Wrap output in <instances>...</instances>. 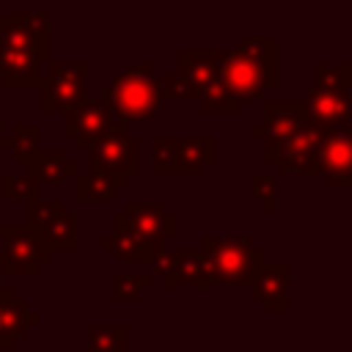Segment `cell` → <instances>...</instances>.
I'll return each mask as SVG.
<instances>
[{
    "label": "cell",
    "mask_w": 352,
    "mask_h": 352,
    "mask_svg": "<svg viewBox=\"0 0 352 352\" xmlns=\"http://www.w3.org/2000/svg\"><path fill=\"white\" fill-rule=\"evenodd\" d=\"M102 104L110 110L116 124H148L162 107L160 77L154 74V66L140 63L116 74L104 88Z\"/></svg>",
    "instance_id": "1"
},
{
    "label": "cell",
    "mask_w": 352,
    "mask_h": 352,
    "mask_svg": "<svg viewBox=\"0 0 352 352\" xmlns=\"http://www.w3.org/2000/svg\"><path fill=\"white\" fill-rule=\"evenodd\" d=\"M198 250L209 264L214 286L226 289H248L256 270L267 261L250 236H204Z\"/></svg>",
    "instance_id": "2"
},
{
    "label": "cell",
    "mask_w": 352,
    "mask_h": 352,
    "mask_svg": "<svg viewBox=\"0 0 352 352\" xmlns=\"http://www.w3.org/2000/svg\"><path fill=\"white\" fill-rule=\"evenodd\" d=\"M176 72L192 85L201 113H239V102L220 80L217 50H179Z\"/></svg>",
    "instance_id": "3"
},
{
    "label": "cell",
    "mask_w": 352,
    "mask_h": 352,
    "mask_svg": "<svg viewBox=\"0 0 352 352\" xmlns=\"http://www.w3.org/2000/svg\"><path fill=\"white\" fill-rule=\"evenodd\" d=\"M88 74L91 63L77 60V63H58L52 60L47 72L38 77V110L41 113H69L88 102Z\"/></svg>",
    "instance_id": "4"
},
{
    "label": "cell",
    "mask_w": 352,
    "mask_h": 352,
    "mask_svg": "<svg viewBox=\"0 0 352 352\" xmlns=\"http://www.w3.org/2000/svg\"><path fill=\"white\" fill-rule=\"evenodd\" d=\"M0 278H36L52 253L38 231L25 223L0 226Z\"/></svg>",
    "instance_id": "5"
},
{
    "label": "cell",
    "mask_w": 352,
    "mask_h": 352,
    "mask_svg": "<svg viewBox=\"0 0 352 352\" xmlns=\"http://www.w3.org/2000/svg\"><path fill=\"white\" fill-rule=\"evenodd\" d=\"M0 44L22 52H33L44 66L52 63V28L47 11H3Z\"/></svg>",
    "instance_id": "6"
},
{
    "label": "cell",
    "mask_w": 352,
    "mask_h": 352,
    "mask_svg": "<svg viewBox=\"0 0 352 352\" xmlns=\"http://www.w3.org/2000/svg\"><path fill=\"white\" fill-rule=\"evenodd\" d=\"M88 154V162L99 165L110 176L129 182V176L140 173V140L124 124H113Z\"/></svg>",
    "instance_id": "7"
},
{
    "label": "cell",
    "mask_w": 352,
    "mask_h": 352,
    "mask_svg": "<svg viewBox=\"0 0 352 352\" xmlns=\"http://www.w3.org/2000/svg\"><path fill=\"white\" fill-rule=\"evenodd\" d=\"M121 212L126 214L129 228H132L143 242H148V245L157 248V250H168L165 242L179 234V214H176V212H168V206H165L162 198L148 201V204L129 198Z\"/></svg>",
    "instance_id": "8"
},
{
    "label": "cell",
    "mask_w": 352,
    "mask_h": 352,
    "mask_svg": "<svg viewBox=\"0 0 352 352\" xmlns=\"http://www.w3.org/2000/svg\"><path fill=\"white\" fill-rule=\"evenodd\" d=\"M324 132H319L316 126H311L308 121L292 135L286 138L275 151L264 154V162L275 165L280 176L286 173H300V176H316V151L322 143Z\"/></svg>",
    "instance_id": "9"
},
{
    "label": "cell",
    "mask_w": 352,
    "mask_h": 352,
    "mask_svg": "<svg viewBox=\"0 0 352 352\" xmlns=\"http://www.w3.org/2000/svg\"><path fill=\"white\" fill-rule=\"evenodd\" d=\"M300 107H302V118L311 126H316L319 132H324V135L338 132V129H349V121H352V94L324 91V88L311 85L305 91V96L300 99Z\"/></svg>",
    "instance_id": "10"
},
{
    "label": "cell",
    "mask_w": 352,
    "mask_h": 352,
    "mask_svg": "<svg viewBox=\"0 0 352 352\" xmlns=\"http://www.w3.org/2000/svg\"><path fill=\"white\" fill-rule=\"evenodd\" d=\"M217 69L220 80L228 88V94L242 104V102H264L267 82L261 72L236 50H217Z\"/></svg>",
    "instance_id": "11"
},
{
    "label": "cell",
    "mask_w": 352,
    "mask_h": 352,
    "mask_svg": "<svg viewBox=\"0 0 352 352\" xmlns=\"http://www.w3.org/2000/svg\"><path fill=\"white\" fill-rule=\"evenodd\" d=\"M305 124L300 99H264V124H253L250 135L264 140V154L275 151Z\"/></svg>",
    "instance_id": "12"
},
{
    "label": "cell",
    "mask_w": 352,
    "mask_h": 352,
    "mask_svg": "<svg viewBox=\"0 0 352 352\" xmlns=\"http://www.w3.org/2000/svg\"><path fill=\"white\" fill-rule=\"evenodd\" d=\"M316 176H324V184L333 190L352 187V138L349 129H338L322 138L316 151Z\"/></svg>",
    "instance_id": "13"
},
{
    "label": "cell",
    "mask_w": 352,
    "mask_h": 352,
    "mask_svg": "<svg viewBox=\"0 0 352 352\" xmlns=\"http://www.w3.org/2000/svg\"><path fill=\"white\" fill-rule=\"evenodd\" d=\"M113 116L110 110L102 104V99H88L80 107L63 113V138L74 140V146L80 151H91L94 143L113 126Z\"/></svg>",
    "instance_id": "14"
},
{
    "label": "cell",
    "mask_w": 352,
    "mask_h": 352,
    "mask_svg": "<svg viewBox=\"0 0 352 352\" xmlns=\"http://www.w3.org/2000/svg\"><path fill=\"white\" fill-rule=\"evenodd\" d=\"M289 280H292V267L286 261H264L248 292H250V300L264 305V311L270 314H289L292 302H289Z\"/></svg>",
    "instance_id": "15"
},
{
    "label": "cell",
    "mask_w": 352,
    "mask_h": 352,
    "mask_svg": "<svg viewBox=\"0 0 352 352\" xmlns=\"http://www.w3.org/2000/svg\"><path fill=\"white\" fill-rule=\"evenodd\" d=\"M99 248H102L104 253H110V256H116V258H121V261H132V264H148L151 256L162 253V250L151 248L148 242H143V239L129 228L126 214H124L121 209L113 212V231H110L107 236H102Z\"/></svg>",
    "instance_id": "16"
},
{
    "label": "cell",
    "mask_w": 352,
    "mask_h": 352,
    "mask_svg": "<svg viewBox=\"0 0 352 352\" xmlns=\"http://www.w3.org/2000/svg\"><path fill=\"white\" fill-rule=\"evenodd\" d=\"M38 322H41V316L36 311H30L28 302L19 300L14 289L6 286V294L0 300V333H3V338L11 346H16L28 336V330L36 327Z\"/></svg>",
    "instance_id": "17"
},
{
    "label": "cell",
    "mask_w": 352,
    "mask_h": 352,
    "mask_svg": "<svg viewBox=\"0 0 352 352\" xmlns=\"http://www.w3.org/2000/svg\"><path fill=\"white\" fill-rule=\"evenodd\" d=\"M165 289H176V286H187V289H214V278L209 272L206 258L201 256V250L192 248H182L176 250V267L173 272L162 280Z\"/></svg>",
    "instance_id": "18"
},
{
    "label": "cell",
    "mask_w": 352,
    "mask_h": 352,
    "mask_svg": "<svg viewBox=\"0 0 352 352\" xmlns=\"http://www.w3.org/2000/svg\"><path fill=\"white\" fill-rule=\"evenodd\" d=\"M28 176L36 179L38 187L44 184H63L69 176H77V162L66 160V154L60 148H38L28 162Z\"/></svg>",
    "instance_id": "19"
},
{
    "label": "cell",
    "mask_w": 352,
    "mask_h": 352,
    "mask_svg": "<svg viewBox=\"0 0 352 352\" xmlns=\"http://www.w3.org/2000/svg\"><path fill=\"white\" fill-rule=\"evenodd\" d=\"M236 52H242L261 72L267 88L278 85V38H272V36H245L239 41Z\"/></svg>",
    "instance_id": "20"
},
{
    "label": "cell",
    "mask_w": 352,
    "mask_h": 352,
    "mask_svg": "<svg viewBox=\"0 0 352 352\" xmlns=\"http://www.w3.org/2000/svg\"><path fill=\"white\" fill-rule=\"evenodd\" d=\"M126 179L110 176L107 170H102L99 165L88 162L85 173L74 176V198L77 201H110L116 195V190H124Z\"/></svg>",
    "instance_id": "21"
},
{
    "label": "cell",
    "mask_w": 352,
    "mask_h": 352,
    "mask_svg": "<svg viewBox=\"0 0 352 352\" xmlns=\"http://www.w3.org/2000/svg\"><path fill=\"white\" fill-rule=\"evenodd\" d=\"M176 140H179V176H195L206 165H212L217 157L214 138L190 135V138H176Z\"/></svg>",
    "instance_id": "22"
},
{
    "label": "cell",
    "mask_w": 352,
    "mask_h": 352,
    "mask_svg": "<svg viewBox=\"0 0 352 352\" xmlns=\"http://www.w3.org/2000/svg\"><path fill=\"white\" fill-rule=\"evenodd\" d=\"M41 239L47 242L50 253H74L77 250V212L63 209L58 217H52L41 231Z\"/></svg>",
    "instance_id": "23"
},
{
    "label": "cell",
    "mask_w": 352,
    "mask_h": 352,
    "mask_svg": "<svg viewBox=\"0 0 352 352\" xmlns=\"http://www.w3.org/2000/svg\"><path fill=\"white\" fill-rule=\"evenodd\" d=\"M38 140H41V126L38 124H16L11 135L0 138V148L8 151L14 157V162L25 165L38 151Z\"/></svg>",
    "instance_id": "24"
},
{
    "label": "cell",
    "mask_w": 352,
    "mask_h": 352,
    "mask_svg": "<svg viewBox=\"0 0 352 352\" xmlns=\"http://www.w3.org/2000/svg\"><path fill=\"white\" fill-rule=\"evenodd\" d=\"M314 85L324 88V91H344V94H349V88H352V63L344 60L338 66H330L324 60H316L314 63Z\"/></svg>",
    "instance_id": "25"
},
{
    "label": "cell",
    "mask_w": 352,
    "mask_h": 352,
    "mask_svg": "<svg viewBox=\"0 0 352 352\" xmlns=\"http://www.w3.org/2000/svg\"><path fill=\"white\" fill-rule=\"evenodd\" d=\"M151 173L154 176H179V140L154 138L151 140Z\"/></svg>",
    "instance_id": "26"
},
{
    "label": "cell",
    "mask_w": 352,
    "mask_h": 352,
    "mask_svg": "<svg viewBox=\"0 0 352 352\" xmlns=\"http://www.w3.org/2000/svg\"><path fill=\"white\" fill-rule=\"evenodd\" d=\"M126 324H99L88 333V352H126Z\"/></svg>",
    "instance_id": "27"
},
{
    "label": "cell",
    "mask_w": 352,
    "mask_h": 352,
    "mask_svg": "<svg viewBox=\"0 0 352 352\" xmlns=\"http://www.w3.org/2000/svg\"><path fill=\"white\" fill-rule=\"evenodd\" d=\"M41 195V187L36 184V179H30L28 173L16 176V173H3L0 176V198L3 201H36Z\"/></svg>",
    "instance_id": "28"
},
{
    "label": "cell",
    "mask_w": 352,
    "mask_h": 352,
    "mask_svg": "<svg viewBox=\"0 0 352 352\" xmlns=\"http://www.w3.org/2000/svg\"><path fill=\"white\" fill-rule=\"evenodd\" d=\"M63 209H66V204H63L60 198H50V201L36 198V201H30V204H28L25 226H28V228H33V231H41V228H44L52 217H58Z\"/></svg>",
    "instance_id": "29"
},
{
    "label": "cell",
    "mask_w": 352,
    "mask_h": 352,
    "mask_svg": "<svg viewBox=\"0 0 352 352\" xmlns=\"http://www.w3.org/2000/svg\"><path fill=\"white\" fill-rule=\"evenodd\" d=\"M154 278L151 275H116L113 278V300L116 302H135L140 297V292L151 289Z\"/></svg>",
    "instance_id": "30"
},
{
    "label": "cell",
    "mask_w": 352,
    "mask_h": 352,
    "mask_svg": "<svg viewBox=\"0 0 352 352\" xmlns=\"http://www.w3.org/2000/svg\"><path fill=\"white\" fill-rule=\"evenodd\" d=\"M250 192H253V198H256L270 214L278 212V182H275V176L253 173V176H250Z\"/></svg>",
    "instance_id": "31"
},
{
    "label": "cell",
    "mask_w": 352,
    "mask_h": 352,
    "mask_svg": "<svg viewBox=\"0 0 352 352\" xmlns=\"http://www.w3.org/2000/svg\"><path fill=\"white\" fill-rule=\"evenodd\" d=\"M160 96L162 102L165 99H179V102H198L192 85L179 74V72H170V74H162L160 77Z\"/></svg>",
    "instance_id": "32"
},
{
    "label": "cell",
    "mask_w": 352,
    "mask_h": 352,
    "mask_svg": "<svg viewBox=\"0 0 352 352\" xmlns=\"http://www.w3.org/2000/svg\"><path fill=\"white\" fill-rule=\"evenodd\" d=\"M148 267H151V278L160 275L165 280L173 272V267H176V253L173 250H162V253H157V256L148 258Z\"/></svg>",
    "instance_id": "33"
},
{
    "label": "cell",
    "mask_w": 352,
    "mask_h": 352,
    "mask_svg": "<svg viewBox=\"0 0 352 352\" xmlns=\"http://www.w3.org/2000/svg\"><path fill=\"white\" fill-rule=\"evenodd\" d=\"M3 292H6V283H3V278H0V300H3Z\"/></svg>",
    "instance_id": "34"
},
{
    "label": "cell",
    "mask_w": 352,
    "mask_h": 352,
    "mask_svg": "<svg viewBox=\"0 0 352 352\" xmlns=\"http://www.w3.org/2000/svg\"><path fill=\"white\" fill-rule=\"evenodd\" d=\"M0 138H3V113H0Z\"/></svg>",
    "instance_id": "35"
},
{
    "label": "cell",
    "mask_w": 352,
    "mask_h": 352,
    "mask_svg": "<svg viewBox=\"0 0 352 352\" xmlns=\"http://www.w3.org/2000/svg\"><path fill=\"white\" fill-rule=\"evenodd\" d=\"M182 352H201V349H182Z\"/></svg>",
    "instance_id": "36"
}]
</instances>
